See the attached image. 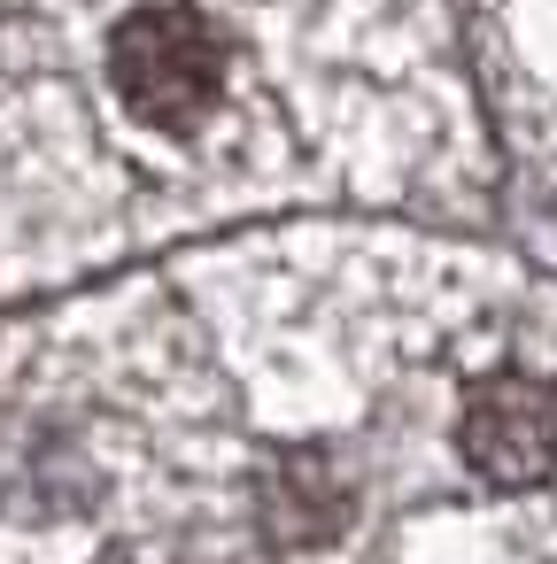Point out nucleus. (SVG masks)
<instances>
[{
	"instance_id": "obj_1",
	"label": "nucleus",
	"mask_w": 557,
	"mask_h": 564,
	"mask_svg": "<svg viewBox=\"0 0 557 564\" xmlns=\"http://www.w3.org/2000/svg\"><path fill=\"white\" fill-rule=\"evenodd\" d=\"M101 70H109V94L117 109L140 124V132H163V140H194L217 109H225V86H233V40L210 9L194 0H140L125 9L101 40Z\"/></svg>"
},
{
	"instance_id": "obj_2",
	"label": "nucleus",
	"mask_w": 557,
	"mask_h": 564,
	"mask_svg": "<svg viewBox=\"0 0 557 564\" xmlns=\"http://www.w3.org/2000/svg\"><path fill=\"white\" fill-rule=\"evenodd\" d=\"M457 448L488 487H534L557 464V379L534 371H495L464 394Z\"/></svg>"
}]
</instances>
